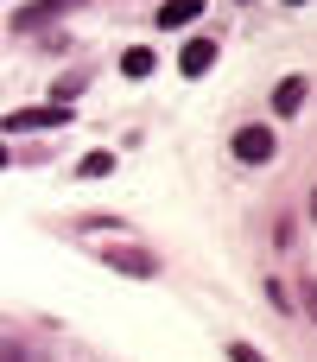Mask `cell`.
Wrapping results in <instances>:
<instances>
[{"mask_svg":"<svg viewBox=\"0 0 317 362\" xmlns=\"http://www.w3.org/2000/svg\"><path fill=\"white\" fill-rule=\"evenodd\" d=\"M235 159L241 165H267L273 159V127H241L235 134Z\"/></svg>","mask_w":317,"mask_h":362,"instance_id":"2","label":"cell"},{"mask_svg":"<svg viewBox=\"0 0 317 362\" xmlns=\"http://www.w3.org/2000/svg\"><path fill=\"white\" fill-rule=\"evenodd\" d=\"M108 267H114V274H140V280L159 274V261H152L146 248H108Z\"/></svg>","mask_w":317,"mask_h":362,"instance_id":"3","label":"cell"},{"mask_svg":"<svg viewBox=\"0 0 317 362\" xmlns=\"http://www.w3.org/2000/svg\"><path fill=\"white\" fill-rule=\"evenodd\" d=\"M210 64H216V45H210V38H191V45L178 51V70H184V76H210Z\"/></svg>","mask_w":317,"mask_h":362,"instance_id":"4","label":"cell"},{"mask_svg":"<svg viewBox=\"0 0 317 362\" xmlns=\"http://www.w3.org/2000/svg\"><path fill=\"white\" fill-rule=\"evenodd\" d=\"M121 70H127V76H152V51H146V45H133V51L121 57Z\"/></svg>","mask_w":317,"mask_h":362,"instance_id":"8","label":"cell"},{"mask_svg":"<svg viewBox=\"0 0 317 362\" xmlns=\"http://www.w3.org/2000/svg\"><path fill=\"white\" fill-rule=\"evenodd\" d=\"M286 6H305V0H286Z\"/></svg>","mask_w":317,"mask_h":362,"instance_id":"15","label":"cell"},{"mask_svg":"<svg viewBox=\"0 0 317 362\" xmlns=\"http://www.w3.org/2000/svg\"><path fill=\"white\" fill-rule=\"evenodd\" d=\"M70 6H83V0H32V6H25L13 25H19V32H32L38 19H57V13H70Z\"/></svg>","mask_w":317,"mask_h":362,"instance_id":"6","label":"cell"},{"mask_svg":"<svg viewBox=\"0 0 317 362\" xmlns=\"http://www.w3.org/2000/svg\"><path fill=\"white\" fill-rule=\"evenodd\" d=\"M197 13H203V0H165L159 6V25H191Z\"/></svg>","mask_w":317,"mask_h":362,"instance_id":"7","label":"cell"},{"mask_svg":"<svg viewBox=\"0 0 317 362\" xmlns=\"http://www.w3.org/2000/svg\"><path fill=\"white\" fill-rule=\"evenodd\" d=\"M305 305H311V318H317V280H305Z\"/></svg>","mask_w":317,"mask_h":362,"instance_id":"11","label":"cell"},{"mask_svg":"<svg viewBox=\"0 0 317 362\" xmlns=\"http://www.w3.org/2000/svg\"><path fill=\"white\" fill-rule=\"evenodd\" d=\"M305 95H311V83H305V76H286V83L273 89V115H299Z\"/></svg>","mask_w":317,"mask_h":362,"instance_id":"5","label":"cell"},{"mask_svg":"<svg viewBox=\"0 0 317 362\" xmlns=\"http://www.w3.org/2000/svg\"><path fill=\"white\" fill-rule=\"evenodd\" d=\"M6 165H13V153H6V146H0V172H6Z\"/></svg>","mask_w":317,"mask_h":362,"instance_id":"13","label":"cell"},{"mask_svg":"<svg viewBox=\"0 0 317 362\" xmlns=\"http://www.w3.org/2000/svg\"><path fill=\"white\" fill-rule=\"evenodd\" d=\"M229 362H267V356H261L254 344H235V350H229Z\"/></svg>","mask_w":317,"mask_h":362,"instance_id":"10","label":"cell"},{"mask_svg":"<svg viewBox=\"0 0 317 362\" xmlns=\"http://www.w3.org/2000/svg\"><path fill=\"white\" fill-rule=\"evenodd\" d=\"M76 172H83V178H108V172H114V153H83Z\"/></svg>","mask_w":317,"mask_h":362,"instance_id":"9","label":"cell"},{"mask_svg":"<svg viewBox=\"0 0 317 362\" xmlns=\"http://www.w3.org/2000/svg\"><path fill=\"white\" fill-rule=\"evenodd\" d=\"M311 216H317V191H311Z\"/></svg>","mask_w":317,"mask_h":362,"instance_id":"14","label":"cell"},{"mask_svg":"<svg viewBox=\"0 0 317 362\" xmlns=\"http://www.w3.org/2000/svg\"><path fill=\"white\" fill-rule=\"evenodd\" d=\"M70 121V108L64 102H44V108H13L6 115V134H25V127H64Z\"/></svg>","mask_w":317,"mask_h":362,"instance_id":"1","label":"cell"},{"mask_svg":"<svg viewBox=\"0 0 317 362\" xmlns=\"http://www.w3.org/2000/svg\"><path fill=\"white\" fill-rule=\"evenodd\" d=\"M0 362H19V350H13V344H0Z\"/></svg>","mask_w":317,"mask_h":362,"instance_id":"12","label":"cell"}]
</instances>
